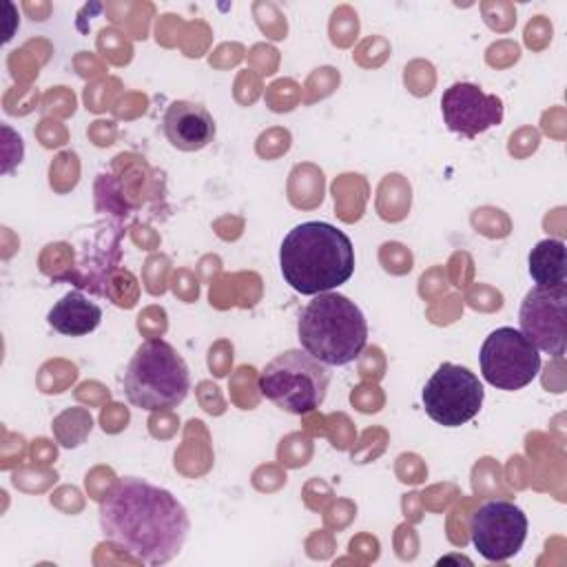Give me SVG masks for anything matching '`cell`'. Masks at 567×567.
<instances>
[{
  "instance_id": "6da1fadb",
  "label": "cell",
  "mask_w": 567,
  "mask_h": 567,
  "mask_svg": "<svg viewBox=\"0 0 567 567\" xmlns=\"http://www.w3.org/2000/svg\"><path fill=\"white\" fill-rule=\"evenodd\" d=\"M97 514L104 538L146 565L173 560L190 529L184 505L168 489L135 476L115 481Z\"/></svg>"
},
{
  "instance_id": "7a4b0ae2",
  "label": "cell",
  "mask_w": 567,
  "mask_h": 567,
  "mask_svg": "<svg viewBox=\"0 0 567 567\" xmlns=\"http://www.w3.org/2000/svg\"><path fill=\"white\" fill-rule=\"evenodd\" d=\"M279 268L284 281L299 295L330 292L354 272L350 237L328 221L297 224L281 241Z\"/></svg>"
},
{
  "instance_id": "3957f363",
  "label": "cell",
  "mask_w": 567,
  "mask_h": 567,
  "mask_svg": "<svg viewBox=\"0 0 567 567\" xmlns=\"http://www.w3.org/2000/svg\"><path fill=\"white\" fill-rule=\"evenodd\" d=\"M297 337L301 348L326 365L354 361L368 343V323L361 308L339 292L315 295L299 312Z\"/></svg>"
},
{
  "instance_id": "277c9868",
  "label": "cell",
  "mask_w": 567,
  "mask_h": 567,
  "mask_svg": "<svg viewBox=\"0 0 567 567\" xmlns=\"http://www.w3.org/2000/svg\"><path fill=\"white\" fill-rule=\"evenodd\" d=\"M190 390V372L182 354L164 339L137 346L124 372V394L131 405L157 412L179 405Z\"/></svg>"
},
{
  "instance_id": "5b68a950",
  "label": "cell",
  "mask_w": 567,
  "mask_h": 567,
  "mask_svg": "<svg viewBox=\"0 0 567 567\" xmlns=\"http://www.w3.org/2000/svg\"><path fill=\"white\" fill-rule=\"evenodd\" d=\"M330 370L303 348L284 350L259 372L257 388L277 408L290 414L317 410L328 394Z\"/></svg>"
},
{
  "instance_id": "8992f818",
  "label": "cell",
  "mask_w": 567,
  "mask_h": 567,
  "mask_svg": "<svg viewBox=\"0 0 567 567\" xmlns=\"http://www.w3.org/2000/svg\"><path fill=\"white\" fill-rule=\"evenodd\" d=\"M421 399L427 416L434 423L458 427L478 414L485 390L478 377L465 365L441 363L427 379Z\"/></svg>"
},
{
  "instance_id": "52a82bcc",
  "label": "cell",
  "mask_w": 567,
  "mask_h": 567,
  "mask_svg": "<svg viewBox=\"0 0 567 567\" xmlns=\"http://www.w3.org/2000/svg\"><path fill=\"white\" fill-rule=\"evenodd\" d=\"M483 379L496 390H520L529 385L540 370L538 350L523 337L520 330L503 326L487 334L481 346Z\"/></svg>"
},
{
  "instance_id": "ba28073f",
  "label": "cell",
  "mask_w": 567,
  "mask_h": 567,
  "mask_svg": "<svg viewBox=\"0 0 567 567\" xmlns=\"http://www.w3.org/2000/svg\"><path fill=\"white\" fill-rule=\"evenodd\" d=\"M470 536L485 560H507L520 551L527 538V516L509 501H487L472 514Z\"/></svg>"
},
{
  "instance_id": "9c48e42d",
  "label": "cell",
  "mask_w": 567,
  "mask_h": 567,
  "mask_svg": "<svg viewBox=\"0 0 567 567\" xmlns=\"http://www.w3.org/2000/svg\"><path fill=\"white\" fill-rule=\"evenodd\" d=\"M518 323L523 337L538 352L563 357L567 337V286H534L520 303Z\"/></svg>"
},
{
  "instance_id": "30bf717a",
  "label": "cell",
  "mask_w": 567,
  "mask_h": 567,
  "mask_svg": "<svg viewBox=\"0 0 567 567\" xmlns=\"http://www.w3.org/2000/svg\"><path fill=\"white\" fill-rule=\"evenodd\" d=\"M441 113L452 133L476 137L503 122V102L472 82H454L441 95Z\"/></svg>"
},
{
  "instance_id": "8fae6325",
  "label": "cell",
  "mask_w": 567,
  "mask_h": 567,
  "mask_svg": "<svg viewBox=\"0 0 567 567\" xmlns=\"http://www.w3.org/2000/svg\"><path fill=\"white\" fill-rule=\"evenodd\" d=\"M162 128L171 146L177 151H202L215 140L217 126L206 106L190 100H175L168 104Z\"/></svg>"
},
{
  "instance_id": "7c38bea8",
  "label": "cell",
  "mask_w": 567,
  "mask_h": 567,
  "mask_svg": "<svg viewBox=\"0 0 567 567\" xmlns=\"http://www.w3.org/2000/svg\"><path fill=\"white\" fill-rule=\"evenodd\" d=\"M49 326L66 337H84L93 332L102 321V308L86 299L80 290L66 292L47 315Z\"/></svg>"
},
{
  "instance_id": "4fadbf2b",
  "label": "cell",
  "mask_w": 567,
  "mask_h": 567,
  "mask_svg": "<svg viewBox=\"0 0 567 567\" xmlns=\"http://www.w3.org/2000/svg\"><path fill=\"white\" fill-rule=\"evenodd\" d=\"M529 277L540 288L565 286L567 281V261H565V244L560 239H543L538 241L527 259Z\"/></svg>"
}]
</instances>
